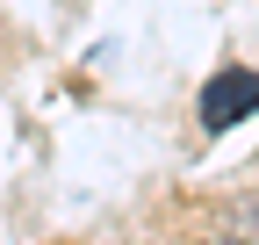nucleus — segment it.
Segmentation results:
<instances>
[{
	"mask_svg": "<svg viewBox=\"0 0 259 245\" xmlns=\"http://www.w3.org/2000/svg\"><path fill=\"white\" fill-rule=\"evenodd\" d=\"M209 245H238V238H209Z\"/></svg>",
	"mask_w": 259,
	"mask_h": 245,
	"instance_id": "7ed1b4c3",
	"label": "nucleus"
},
{
	"mask_svg": "<svg viewBox=\"0 0 259 245\" xmlns=\"http://www.w3.org/2000/svg\"><path fill=\"white\" fill-rule=\"evenodd\" d=\"M238 245H259V195L238 202Z\"/></svg>",
	"mask_w": 259,
	"mask_h": 245,
	"instance_id": "f03ea898",
	"label": "nucleus"
},
{
	"mask_svg": "<svg viewBox=\"0 0 259 245\" xmlns=\"http://www.w3.org/2000/svg\"><path fill=\"white\" fill-rule=\"evenodd\" d=\"M259 108V72H216L209 87H202V130H231V123H245Z\"/></svg>",
	"mask_w": 259,
	"mask_h": 245,
	"instance_id": "f257e3e1",
	"label": "nucleus"
}]
</instances>
